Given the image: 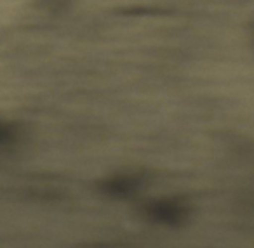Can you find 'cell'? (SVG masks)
I'll return each instance as SVG.
<instances>
[{
  "instance_id": "6da1fadb",
  "label": "cell",
  "mask_w": 254,
  "mask_h": 248,
  "mask_svg": "<svg viewBox=\"0 0 254 248\" xmlns=\"http://www.w3.org/2000/svg\"><path fill=\"white\" fill-rule=\"evenodd\" d=\"M146 213L152 217L153 220H159L164 224H178L183 220L185 208L176 201H155L148 205Z\"/></svg>"
},
{
  "instance_id": "7a4b0ae2",
  "label": "cell",
  "mask_w": 254,
  "mask_h": 248,
  "mask_svg": "<svg viewBox=\"0 0 254 248\" xmlns=\"http://www.w3.org/2000/svg\"><path fill=\"white\" fill-rule=\"evenodd\" d=\"M136 184L131 181V179L127 177H115V179H110L103 184V189L108 191L110 195H115V196H124V195H129L131 191H134Z\"/></svg>"
}]
</instances>
